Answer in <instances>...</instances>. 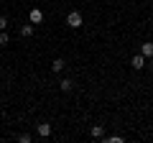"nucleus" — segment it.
Here are the masks:
<instances>
[{
  "label": "nucleus",
  "instance_id": "10",
  "mask_svg": "<svg viewBox=\"0 0 153 143\" xmlns=\"http://www.w3.org/2000/svg\"><path fill=\"white\" fill-rule=\"evenodd\" d=\"M102 141H107V143H123L125 138H123V136H105Z\"/></svg>",
  "mask_w": 153,
  "mask_h": 143
},
{
  "label": "nucleus",
  "instance_id": "8",
  "mask_svg": "<svg viewBox=\"0 0 153 143\" xmlns=\"http://www.w3.org/2000/svg\"><path fill=\"white\" fill-rule=\"evenodd\" d=\"M33 28H36V26L28 21L26 26H21V36H23V39H31V36H33Z\"/></svg>",
  "mask_w": 153,
  "mask_h": 143
},
{
  "label": "nucleus",
  "instance_id": "16",
  "mask_svg": "<svg viewBox=\"0 0 153 143\" xmlns=\"http://www.w3.org/2000/svg\"><path fill=\"white\" fill-rule=\"evenodd\" d=\"M41 3H46V0H41Z\"/></svg>",
  "mask_w": 153,
  "mask_h": 143
},
{
  "label": "nucleus",
  "instance_id": "13",
  "mask_svg": "<svg viewBox=\"0 0 153 143\" xmlns=\"http://www.w3.org/2000/svg\"><path fill=\"white\" fill-rule=\"evenodd\" d=\"M5 28H8V18L0 16V31H5Z\"/></svg>",
  "mask_w": 153,
  "mask_h": 143
},
{
  "label": "nucleus",
  "instance_id": "6",
  "mask_svg": "<svg viewBox=\"0 0 153 143\" xmlns=\"http://www.w3.org/2000/svg\"><path fill=\"white\" fill-rule=\"evenodd\" d=\"M64 69H66V61L64 59H54V61H51V72H54V74H61Z\"/></svg>",
  "mask_w": 153,
  "mask_h": 143
},
{
  "label": "nucleus",
  "instance_id": "11",
  "mask_svg": "<svg viewBox=\"0 0 153 143\" xmlns=\"http://www.w3.org/2000/svg\"><path fill=\"white\" fill-rule=\"evenodd\" d=\"M31 141H33L31 133H21V136H18V143H31Z\"/></svg>",
  "mask_w": 153,
  "mask_h": 143
},
{
  "label": "nucleus",
  "instance_id": "15",
  "mask_svg": "<svg viewBox=\"0 0 153 143\" xmlns=\"http://www.w3.org/2000/svg\"><path fill=\"white\" fill-rule=\"evenodd\" d=\"M0 110H3V100H0Z\"/></svg>",
  "mask_w": 153,
  "mask_h": 143
},
{
  "label": "nucleus",
  "instance_id": "14",
  "mask_svg": "<svg viewBox=\"0 0 153 143\" xmlns=\"http://www.w3.org/2000/svg\"><path fill=\"white\" fill-rule=\"evenodd\" d=\"M148 66H151V72H153V61H151V64H148Z\"/></svg>",
  "mask_w": 153,
  "mask_h": 143
},
{
  "label": "nucleus",
  "instance_id": "3",
  "mask_svg": "<svg viewBox=\"0 0 153 143\" xmlns=\"http://www.w3.org/2000/svg\"><path fill=\"white\" fill-rule=\"evenodd\" d=\"M36 136L38 138H49L51 136V123H38L36 125Z\"/></svg>",
  "mask_w": 153,
  "mask_h": 143
},
{
  "label": "nucleus",
  "instance_id": "12",
  "mask_svg": "<svg viewBox=\"0 0 153 143\" xmlns=\"http://www.w3.org/2000/svg\"><path fill=\"white\" fill-rule=\"evenodd\" d=\"M8 44H10V36L5 31H0V46H8Z\"/></svg>",
  "mask_w": 153,
  "mask_h": 143
},
{
  "label": "nucleus",
  "instance_id": "5",
  "mask_svg": "<svg viewBox=\"0 0 153 143\" xmlns=\"http://www.w3.org/2000/svg\"><path fill=\"white\" fill-rule=\"evenodd\" d=\"M59 89H61V92H71V89H74V79H71V77H64V79L59 82Z\"/></svg>",
  "mask_w": 153,
  "mask_h": 143
},
{
  "label": "nucleus",
  "instance_id": "2",
  "mask_svg": "<svg viewBox=\"0 0 153 143\" xmlns=\"http://www.w3.org/2000/svg\"><path fill=\"white\" fill-rule=\"evenodd\" d=\"M28 21H31L33 26L44 23V10H41V8H31V13H28Z\"/></svg>",
  "mask_w": 153,
  "mask_h": 143
},
{
  "label": "nucleus",
  "instance_id": "7",
  "mask_svg": "<svg viewBox=\"0 0 153 143\" xmlns=\"http://www.w3.org/2000/svg\"><path fill=\"white\" fill-rule=\"evenodd\" d=\"M140 54L146 56V59L153 56V44H151V41H143V44H140Z\"/></svg>",
  "mask_w": 153,
  "mask_h": 143
},
{
  "label": "nucleus",
  "instance_id": "9",
  "mask_svg": "<svg viewBox=\"0 0 153 143\" xmlns=\"http://www.w3.org/2000/svg\"><path fill=\"white\" fill-rule=\"evenodd\" d=\"M92 138H105V125H92Z\"/></svg>",
  "mask_w": 153,
  "mask_h": 143
},
{
  "label": "nucleus",
  "instance_id": "18",
  "mask_svg": "<svg viewBox=\"0 0 153 143\" xmlns=\"http://www.w3.org/2000/svg\"><path fill=\"white\" fill-rule=\"evenodd\" d=\"M151 28H153V26H151Z\"/></svg>",
  "mask_w": 153,
  "mask_h": 143
},
{
  "label": "nucleus",
  "instance_id": "17",
  "mask_svg": "<svg viewBox=\"0 0 153 143\" xmlns=\"http://www.w3.org/2000/svg\"><path fill=\"white\" fill-rule=\"evenodd\" d=\"M151 3H153V0H151Z\"/></svg>",
  "mask_w": 153,
  "mask_h": 143
},
{
  "label": "nucleus",
  "instance_id": "4",
  "mask_svg": "<svg viewBox=\"0 0 153 143\" xmlns=\"http://www.w3.org/2000/svg\"><path fill=\"white\" fill-rule=\"evenodd\" d=\"M130 66H133V69H135V72H140L143 66H146V56H143L140 51H138V54H135V56H133V59H130Z\"/></svg>",
  "mask_w": 153,
  "mask_h": 143
},
{
  "label": "nucleus",
  "instance_id": "1",
  "mask_svg": "<svg viewBox=\"0 0 153 143\" xmlns=\"http://www.w3.org/2000/svg\"><path fill=\"white\" fill-rule=\"evenodd\" d=\"M66 26H69V28H82V26H84L82 13H79V10H71L69 16H66Z\"/></svg>",
  "mask_w": 153,
  "mask_h": 143
}]
</instances>
